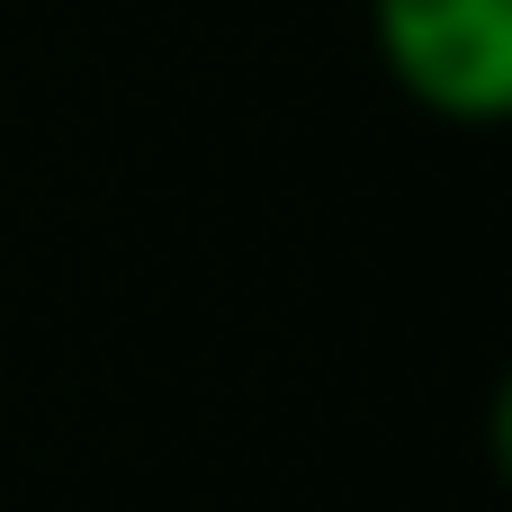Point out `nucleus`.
Wrapping results in <instances>:
<instances>
[{"label": "nucleus", "instance_id": "nucleus-1", "mask_svg": "<svg viewBox=\"0 0 512 512\" xmlns=\"http://www.w3.org/2000/svg\"><path fill=\"white\" fill-rule=\"evenodd\" d=\"M369 27L414 108L450 126H495L512 108V0H369Z\"/></svg>", "mask_w": 512, "mask_h": 512}]
</instances>
